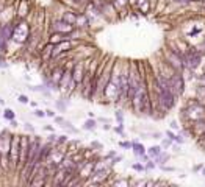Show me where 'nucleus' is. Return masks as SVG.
<instances>
[{
	"label": "nucleus",
	"mask_w": 205,
	"mask_h": 187,
	"mask_svg": "<svg viewBox=\"0 0 205 187\" xmlns=\"http://www.w3.org/2000/svg\"><path fill=\"white\" fill-rule=\"evenodd\" d=\"M160 97H158V103L161 106L163 111H169L174 108L175 105V94L171 90V87H164V89H160Z\"/></svg>",
	"instance_id": "nucleus-1"
},
{
	"label": "nucleus",
	"mask_w": 205,
	"mask_h": 187,
	"mask_svg": "<svg viewBox=\"0 0 205 187\" xmlns=\"http://www.w3.org/2000/svg\"><path fill=\"white\" fill-rule=\"evenodd\" d=\"M183 62L189 70H196L202 62V53L197 48H189L186 55H183Z\"/></svg>",
	"instance_id": "nucleus-2"
},
{
	"label": "nucleus",
	"mask_w": 205,
	"mask_h": 187,
	"mask_svg": "<svg viewBox=\"0 0 205 187\" xmlns=\"http://www.w3.org/2000/svg\"><path fill=\"white\" fill-rule=\"evenodd\" d=\"M169 87H171V90L175 94V95L183 94L185 92V80H183V76L178 75V73H175L174 76H171L169 78Z\"/></svg>",
	"instance_id": "nucleus-3"
},
{
	"label": "nucleus",
	"mask_w": 205,
	"mask_h": 187,
	"mask_svg": "<svg viewBox=\"0 0 205 187\" xmlns=\"http://www.w3.org/2000/svg\"><path fill=\"white\" fill-rule=\"evenodd\" d=\"M132 144H133V145H132V150H133V153H135V156H136V157H139V156H143V154H146V153H147V150L144 148V145H143V144H139L138 140H133Z\"/></svg>",
	"instance_id": "nucleus-4"
},
{
	"label": "nucleus",
	"mask_w": 205,
	"mask_h": 187,
	"mask_svg": "<svg viewBox=\"0 0 205 187\" xmlns=\"http://www.w3.org/2000/svg\"><path fill=\"white\" fill-rule=\"evenodd\" d=\"M161 153H163V147H161V145H152V147L147 150V154H149L150 157H154V159H155L157 156H160Z\"/></svg>",
	"instance_id": "nucleus-5"
},
{
	"label": "nucleus",
	"mask_w": 205,
	"mask_h": 187,
	"mask_svg": "<svg viewBox=\"0 0 205 187\" xmlns=\"http://www.w3.org/2000/svg\"><path fill=\"white\" fill-rule=\"evenodd\" d=\"M95 126H97V122L94 120V117H89V119L83 123V130H86V131H94Z\"/></svg>",
	"instance_id": "nucleus-6"
},
{
	"label": "nucleus",
	"mask_w": 205,
	"mask_h": 187,
	"mask_svg": "<svg viewBox=\"0 0 205 187\" xmlns=\"http://www.w3.org/2000/svg\"><path fill=\"white\" fill-rule=\"evenodd\" d=\"M67 105H69V102H67V100H61V98H60V100H56V102H55L56 109H58V111H61V112H64V111L67 109Z\"/></svg>",
	"instance_id": "nucleus-7"
},
{
	"label": "nucleus",
	"mask_w": 205,
	"mask_h": 187,
	"mask_svg": "<svg viewBox=\"0 0 205 187\" xmlns=\"http://www.w3.org/2000/svg\"><path fill=\"white\" fill-rule=\"evenodd\" d=\"M168 159H169V154L163 151L160 156H157V157H155V162H157V165H163V164H164Z\"/></svg>",
	"instance_id": "nucleus-8"
},
{
	"label": "nucleus",
	"mask_w": 205,
	"mask_h": 187,
	"mask_svg": "<svg viewBox=\"0 0 205 187\" xmlns=\"http://www.w3.org/2000/svg\"><path fill=\"white\" fill-rule=\"evenodd\" d=\"M61 126H63L64 130H67L69 133H75V134L78 133V130H77V128H74V126L71 125V122H67V120H64V122L61 123Z\"/></svg>",
	"instance_id": "nucleus-9"
},
{
	"label": "nucleus",
	"mask_w": 205,
	"mask_h": 187,
	"mask_svg": "<svg viewBox=\"0 0 205 187\" xmlns=\"http://www.w3.org/2000/svg\"><path fill=\"white\" fill-rule=\"evenodd\" d=\"M3 112H5V114H3V117H5L8 122H10V120H13V119L16 117V114H14V111H13V109H5Z\"/></svg>",
	"instance_id": "nucleus-10"
},
{
	"label": "nucleus",
	"mask_w": 205,
	"mask_h": 187,
	"mask_svg": "<svg viewBox=\"0 0 205 187\" xmlns=\"http://www.w3.org/2000/svg\"><path fill=\"white\" fill-rule=\"evenodd\" d=\"M172 142H174V140H171V139H169V137L166 136V137H164V139L161 140V147H163V150H168V148H169V147L172 145Z\"/></svg>",
	"instance_id": "nucleus-11"
},
{
	"label": "nucleus",
	"mask_w": 205,
	"mask_h": 187,
	"mask_svg": "<svg viewBox=\"0 0 205 187\" xmlns=\"http://www.w3.org/2000/svg\"><path fill=\"white\" fill-rule=\"evenodd\" d=\"M115 117H116V120H118L119 125H124V114H122V111H116Z\"/></svg>",
	"instance_id": "nucleus-12"
},
{
	"label": "nucleus",
	"mask_w": 205,
	"mask_h": 187,
	"mask_svg": "<svg viewBox=\"0 0 205 187\" xmlns=\"http://www.w3.org/2000/svg\"><path fill=\"white\" fill-rule=\"evenodd\" d=\"M164 134H166V136H168L171 140H174V142H175V140H177V137H178V136H177V134H175L172 130H166V133H164Z\"/></svg>",
	"instance_id": "nucleus-13"
},
{
	"label": "nucleus",
	"mask_w": 205,
	"mask_h": 187,
	"mask_svg": "<svg viewBox=\"0 0 205 187\" xmlns=\"http://www.w3.org/2000/svg\"><path fill=\"white\" fill-rule=\"evenodd\" d=\"M155 167H157V162H155V161H150V159H149V161L146 162V170H147V171H149V170H154Z\"/></svg>",
	"instance_id": "nucleus-14"
},
{
	"label": "nucleus",
	"mask_w": 205,
	"mask_h": 187,
	"mask_svg": "<svg viewBox=\"0 0 205 187\" xmlns=\"http://www.w3.org/2000/svg\"><path fill=\"white\" fill-rule=\"evenodd\" d=\"M132 168L136 170V171H147V170H146V165H143V164H133Z\"/></svg>",
	"instance_id": "nucleus-15"
},
{
	"label": "nucleus",
	"mask_w": 205,
	"mask_h": 187,
	"mask_svg": "<svg viewBox=\"0 0 205 187\" xmlns=\"http://www.w3.org/2000/svg\"><path fill=\"white\" fill-rule=\"evenodd\" d=\"M169 126H171V130H174V131H180V125H178V122H175V120H172V122L169 123Z\"/></svg>",
	"instance_id": "nucleus-16"
},
{
	"label": "nucleus",
	"mask_w": 205,
	"mask_h": 187,
	"mask_svg": "<svg viewBox=\"0 0 205 187\" xmlns=\"http://www.w3.org/2000/svg\"><path fill=\"white\" fill-rule=\"evenodd\" d=\"M91 147L95 148V150H102V148H104V145H102L100 142H97V140H92V142H91Z\"/></svg>",
	"instance_id": "nucleus-17"
},
{
	"label": "nucleus",
	"mask_w": 205,
	"mask_h": 187,
	"mask_svg": "<svg viewBox=\"0 0 205 187\" xmlns=\"http://www.w3.org/2000/svg\"><path fill=\"white\" fill-rule=\"evenodd\" d=\"M132 145H133L132 142H119V147H121V148H127V150H130Z\"/></svg>",
	"instance_id": "nucleus-18"
},
{
	"label": "nucleus",
	"mask_w": 205,
	"mask_h": 187,
	"mask_svg": "<svg viewBox=\"0 0 205 187\" xmlns=\"http://www.w3.org/2000/svg\"><path fill=\"white\" fill-rule=\"evenodd\" d=\"M158 167H160L163 171H175V168H174V167H166L164 164H163V165H158Z\"/></svg>",
	"instance_id": "nucleus-19"
},
{
	"label": "nucleus",
	"mask_w": 205,
	"mask_h": 187,
	"mask_svg": "<svg viewBox=\"0 0 205 187\" xmlns=\"http://www.w3.org/2000/svg\"><path fill=\"white\" fill-rule=\"evenodd\" d=\"M161 136H163V133L157 131V133H152V134H150V139H161Z\"/></svg>",
	"instance_id": "nucleus-20"
},
{
	"label": "nucleus",
	"mask_w": 205,
	"mask_h": 187,
	"mask_svg": "<svg viewBox=\"0 0 205 187\" xmlns=\"http://www.w3.org/2000/svg\"><path fill=\"white\" fill-rule=\"evenodd\" d=\"M19 103H28V97L27 95H19Z\"/></svg>",
	"instance_id": "nucleus-21"
},
{
	"label": "nucleus",
	"mask_w": 205,
	"mask_h": 187,
	"mask_svg": "<svg viewBox=\"0 0 205 187\" xmlns=\"http://www.w3.org/2000/svg\"><path fill=\"white\" fill-rule=\"evenodd\" d=\"M35 116H36V117H46V111L36 109V111H35Z\"/></svg>",
	"instance_id": "nucleus-22"
},
{
	"label": "nucleus",
	"mask_w": 205,
	"mask_h": 187,
	"mask_svg": "<svg viewBox=\"0 0 205 187\" xmlns=\"http://www.w3.org/2000/svg\"><path fill=\"white\" fill-rule=\"evenodd\" d=\"M122 161V156H115L113 159H111V165H115V164H118V162H121Z\"/></svg>",
	"instance_id": "nucleus-23"
},
{
	"label": "nucleus",
	"mask_w": 205,
	"mask_h": 187,
	"mask_svg": "<svg viewBox=\"0 0 205 187\" xmlns=\"http://www.w3.org/2000/svg\"><path fill=\"white\" fill-rule=\"evenodd\" d=\"M0 67H2V69H8V62L3 58H0Z\"/></svg>",
	"instance_id": "nucleus-24"
},
{
	"label": "nucleus",
	"mask_w": 205,
	"mask_h": 187,
	"mask_svg": "<svg viewBox=\"0 0 205 187\" xmlns=\"http://www.w3.org/2000/svg\"><path fill=\"white\" fill-rule=\"evenodd\" d=\"M56 142H58V144H64V142H67V136H60V137L56 139Z\"/></svg>",
	"instance_id": "nucleus-25"
},
{
	"label": "nucleus",
	"mask_w": 205,
	"mask_h": 187,
	"mask_svg": "<svg viewBox=\"0 0 205 187\" xmlns=\"http://www.w3.org/2000/svg\"><path fill=\"white\" fill-rule=\"evenodd\" d=\"M46 116H47V117H55V112H53L52 109H47V111H46Z\"/></svg>",
	"instance_id": "nucleus-26"
},
{
	"label": "nucleus",
	"mask_w": 205,
	"mask_h": 187,
	"mask_svg": "<svg viewBox=\"0 0 205 187\" xmlns=\"http://www.w3.org/2000/svg\"><path fill=\"white\" fill-rule=\"evenodd\" d=\"M116 156V151H110L107 156H105V159H111V157H115Z\"/></svg>",
	"instance_id": "nucleus-27"
},
{
	"label": "nucleus",
	"mask_w": 205,
	"mask_h": 187,
	"mask_svg": "<svg viewBox=\"0 0 205 187\" xmlns=\"http://www.w3.org/2000/svg\"><path fill=\"white\" fill-rule=\"evenodd\" d=\"M53 119H55V122H56V123H63V122H64V119H63V117H53Z\"/></svg>",
	"instance_id": "nucleus-28"
},
{
	"label": "nucleus",
	"mask_w": 205,
	"mask_h": 187,
	"mask_svg": "<svg viewBox=\"0 0 205 187\" xmlns=\"http://www.w3.org/2000/svg\"><path fill=\"white\" fill-rule=\"evenodd\" d=\"M44 130H46V131H50V133H53V126H49V125H46V126H44Z\"/></svg>",
	"instance_id": "nucleus-29"
},
{
	"label": "nucleus",
	"mask_w": 205,
	"mask_h": 187,
	"mask_svg": "<svg viewBox=\"0 0 205 187\" xmlns=\"http://www.w3.org/2000/svg\"><path fill=\"white\" fill-rule=\"evenodd\" d=\"M202 168H203V165H196V167H194V171H202Z\"/></svg>",
	"instance_id": "nucleus-30"
},
{
	"label": "nucleus",
	"mask_w": 205,
	"mask_h": 187,
	"mask_svg": "<svg viewBox=\"0 0 205 187\" xmlns=\"http://www.w3.org/2000/svg\"><path fill=\"white\" fill-rule=\"evenodd\" d=\"M99 122H102V123H108L110 120H108V119H105V117H100V119H99Z\"/></svg>",
	"instance_id": "nucleus-31"
},
{
	"label": "nucleus",
	"mask_w": 205,
	"mask_h": 187,
	"mask_svg": "<svg viewBox=\"0 0 205 187\" xmlns=\"http://www.w3.org/2000/svg\"><path fill=\"white\" fill-rule=\"evenodd\" d=\"M10 125H11V126H17V122H16V119L10 120Z\"/></svg>",
	"instance_id": "nucleus-32"
},
{
	"label": "nucleus",
	"mask_w": 205,
	"mask_h": 187,
	"mask_svg": "<svg viewBox=\"0 0 205 187\" xmlns=\"http://www.w3.org/2000/svg\"><path fill=\"white\" fill-rule=\"evenodd\" d=\"M25 128H27V130H28V131H33V126H32V125H30V123H27V125H25Z\"/></svg>",
	"instance_id": "nucleus-33"
},
{
	"label": "nucleus",
	"mask_w": 205,
	"mask_h": 187,
	"mask_svg": "<svg viewBox=\"0 0 205 187\" xmlns=\"http://www.w3.org/2000/svg\"><path fill=\"white\" fill-rule=\"evenodd\" d=\"M50 140H52V142L56 140V136H55V134H50Z\"/></svg>",
	"instance_id": "nucleus-34"
},
{
	"label": "nucleus",
	"mask_w": 205,
	"mask_h": 187,
	"mask_svg": "<svg viewBox=\"0 0 205 187\" xmlns=\"http://www.w3.org/2000/svg\"><path fill=\"white\" fill-rule=\"evenodd\" d=\"M202 176H205V165H203V168H202Z\"/></svg>",
	"instance_id": "nucleus-35"
},
{
	"label": "nucleus",
	"mask_w": 205,
	"mask_h": 187,
	"mask_svg": "<svg viewBox=\"0 0 205 187\" xmlns=\"http://www.w3.org/2000/svg\"><path fill=\"white\" fill-rule=\"evenodd\" d=\"M0 105H5V100H2V98H0Z\"/></svg>",
	"instance_id": "nucleus-36"
}]
</instances>
